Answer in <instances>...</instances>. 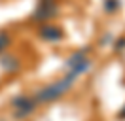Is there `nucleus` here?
Here are the masks:
<instances>
[{"mask_svg": "<svg viewBox=\"0 0 125 121\" xmlns=\"http://www.w3.org/2000/svg\"><path fill=\"white\" fill-rule=\"evenodd\" d=\"M78 78L70 72H66V74L62 76L61 80H57V81L49 83V85H44V87H40L36 93H34V100L36 102H42V104H47V102H53L57 98H61L62 95H66L70 87L74 85Z\"/></svg>", "mask_w": 125, "mask_h": 121, "instance_id": "f257e3e1", "label": "nucleus"}, {"mask_svg": "<svg viewBox=\"0 0 125 121\" xmlns=\"http://www.w3.org/2000/svg\"><path fill=\"white\" fill-rule=\"evenodd\" d=\"M87 51H89V47H83V49H80V51L72 53L70 57L66 59V62H64V66H66V72L74 74L76 78H80V76L83 74V72H87V70L91 68V59H89V57L85 55Z\"/></svg>", "mask_w": 125, "mask_h": 121, "instance_id": "f03ea898", "label": "nucleus"}, {"mask_svg": "<svg viewBox=\"0 0 125 121\" xmlns=\"http://www.w3.org/2000/svg\"><path fill=\"white\" fill-rule=\"evenodd\" d=\"M36 100L34 97H29V95H19L11 100V106H13V117L15 119H25L29 117L31 113L36 112Z\"/></svg>", "mask_w": 125, "mask_h": 121, "instance_id": "7ed1b4c3", "label": "nucleus"}, {"mask_svg": "<svg viewBox=\"0 0 125 121\" xmlns=\"http://www.w3.org/2000/svg\"><path fill=\"white\" fill-rule=\"evenodd\" d=\"M59 13V4L57 0H38V6L32 11V21L36 23H47Z\"/></svg>", "mask_w": 125, "mask_h": 121, "instance_id": "20e7f679", "label": "nucleus"}, {"mask_svg": "<svg viewBox=\"0 0 125 121\" xmlns=\"http://www.w3.org/2000/svg\"><path fill=\"white\" fill-rule=\"evenodd\" d=\"M38 36L44 40V42H61L64 32H62L61 27L57 25H49V23H44L38 29Z\"/></svg>", "mask_w": 125, "mask_h": 121, "instance_id": "39448f33", "label": "nucleus"}, {"mask_svg": "<svg viewBox=\"0 0 125 121\" xmlns=\"http://www.w3.org/2000/svg\"><path fill=\"white\" fill-rule=\"evenodd\" d=\"M0 68L8 74L19 72L21 70V59L15 57V55H10V53H2L0 55Z\"/></svg>", "mask_w": 125, "mask_h": 121, "instance_id": "423d86ee", "label": "nucleus"}, {"mask_svg": "<svg viewBox=\"0 0 125 121\" xmlns=\"http://www.w3.org/2000/svg\"><path fill=\"white\" fill-rule=\"evenodd\" d=\"M10 45H11V36H10L6 30H0V55L2 53H6Z\"/></svg>", "mask_w": 125, "mask_h": 121, "instance_id": "0eeeda50", "label": "nucleus"}, {"mask_svg": "<svg viewBox=\"0 0 125 121\" xmlns=\"http://www.w3.org/2000/svg\"><path fill=\"white\" fill-rule=\"evenodd\" d=\"M119 10V0H104V11L106 13H116Z\"/></svg>", "mask_w": 125, "mask_h": 121, "instance_id": "6e6552de", "label": "nucleus"}, {"mask_svg": "<svg viewBox=\"0 0 125 121\" xmlns=\"http://www.w3.org/2000/svg\"><path fill=\"white\" fill-rule=\"evenodd\" d=\"M114 49H116L117 53H119V51H123V49H125V38H117V40H116V44H114Z\"/></svg>", "mask_w": 125, "mask_h": 121, "instance_id": "1a4fd4ad", "label": "nucleus"}, {"mask_svg": "<svg viewBox=\"0 0 125 121\" xmlns=\"http://www.w3.org/2000/svg\"><path fill=\"white\" fill-rule=\"evenodd\" d=\"M106 42H112V34H104V36L101 38V45H106Z\"/></svg>", "mask_w": 125, "mask_h": 121, "instance_id": "9d476101", "label": "nucleus"}, {"mask_svg": "<svg viewBox=\"0 0 125 121\" xmlns=\"http://www.w3.org/2000/svg\"><path fill=\"white\" fill-rule=\"evenodd\" d=\"M117 119H125V104H123V108L117 112Z\"/></svg>", "mask_w": 125, "mask_h": 121, "instance_id": "9b49d317", "label": "nucleus"}]
</instances>
